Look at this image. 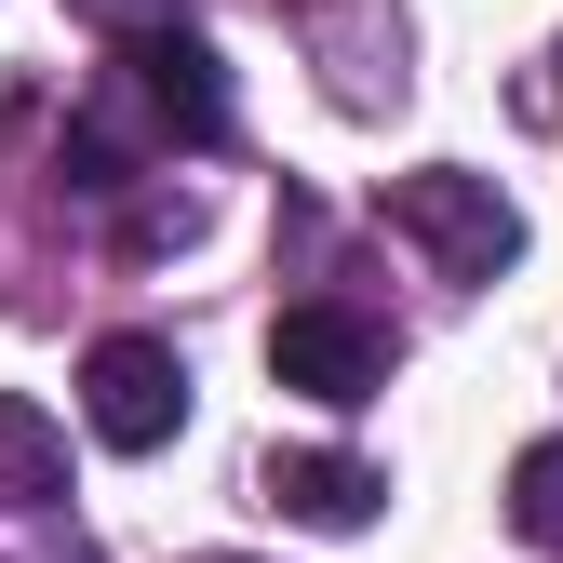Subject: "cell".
Returning <instances> with one entry per match:
<instances>
[{
	"mask_svg": "<svg viewBox=\"0 0 563 563\" xmlns=\"http://www.w3.org/2000/svg\"><path fill=\"white\" fill-rule=\"evenodd\" d=\"M162 148H229V67H216V41H201L188 14L121 41L95 108L67 121V188H134Z\"/></svg>",
	"mask_w": 563,
	"mask_h": 563,
	"instance_id": "cell-1",
	"label": "cell"
},
{
	"mask_svg": "<svg viewBox=\"0 0 563 563\" xmlns=\"http://www.w3.org/2000/svg\"><path fill=\"white\" fill-rule=\"evenodd\" d=\"M389 229L430 255L443 282H497V268L523 255V216L497 201V175H470V162H416V175H389Z\"/></svg>",
	"mask_w": 563,
	"mask_h": 563,
	"instance_id": "cell-2",
	"label": "cell"
},
{
	"mask_svg": "<svg viewBox=\"0 0 563 563\" xmlns=\"http://www.w3.org/2000/svg\"><path fill=\"white\" fill-rule=\"evenodd\" d=\"M510 523H523L537 550H563V430L510 456Z\"/></svg>",
	"mask_w": 563,
	"mask_h": 563,
	"instance_id": "cell-8",
	"label": "cell"
},
{
	"mask_svg": "<svg viewBox=\"0 0 563 563\" xmlns=\"http://www.w3.org/2000/svg\"><path fill=\"white\" fill-rule=\"evenodd\" d=\"M389 363H402L389 322H363L349 296H309V309H282V322H268V376H282V389H309V402H335V416H349V402H376Z\"/></svg>",
	"mask_w": 563,
	"mask_h": 563,
	"instance_id": "cell-3",
	"label": "cell"
},
{
	"mask_svg": "<svg viewBox=\"0 0 563 563\" xmlns=\"http://www.w3.org/2000/svg\"><path fill=\"white\" fill-rule=\"evenodd\" d=\"M81 14H95V27H121V41H134V27H162V14H175V0H81Z\"/></svg>",
	"mask_w": 563,
	"mask_h": 563,
	"instance_id": "cell-9",
	"label": "cell"
},
{
	"mask_svg": "<svg viewBox=\"0 0 563 563\" xmlns=\"http://www.w3.org/2000/svg\"><path fill=\"white\" fill-rule=\"evenodd\" d=\"M255 497H268L282 523H322V537H349V523H376L389 470H376V456H335V443H309V456H268V470H255Z\"/></svg>",
	"mask_w": 563,
	"mask_h": 563,
	"instance_id": "cell-5",
	"label": "cell"
},
{
	"mask_svg": "<svg viewBox=\"0 0 563 563\" xmlns=\"http://www.w3.org/2000/svg\"><path fill=\"white\" fill-rule=\"evenodd\" d=\"M81 416H95V443L108 456H162L188 430V363L162 335H95V363H81Z\"/></svg>",
	"mask_w": 563,
	"mask_h": 563,
	"instance_id": "cell-4",
	"label": "cell"
},
{
	"mask_svg": "<svg viewBox=\"0 0 563 563\" xmlns=\"http://www.w3.org/2000/svg\"><path fill=\"white\" fill-rule=\"evenodd\" d=\"M54 497H67V430L27 389H0V510H54Z\"/></svg>",
	"mask_w": 563,
	"mask_h": 563,
	"instance_id": "cell-7",
	"label": "cell"
},
{
	"mask_svg": "<svg viewBox=\"0 0 563 563\" xmlns=\"http://www.w3.org/2000/svg\"><path fill=\"white\" fill-rule=\"evenodd\" d=\"M309 41L335 67V108H402V14H389V0H335Z\"/></svg>",
	"mask_w": 563,
	"mask_h": 563,
	"instance_id": "cell-6",
	"label": "cell"
}]
</instances>
